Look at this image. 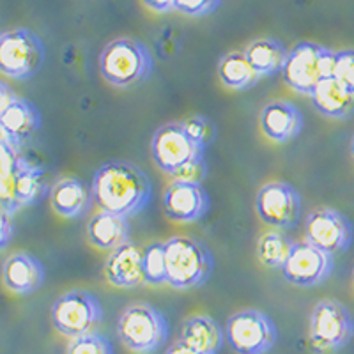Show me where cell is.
<instances>
[{
    "label": "cell",
    "instance_id": "cell-33",
    "mask_svg": "<svg viewBox=\"0 0 354 354\" xmlns=\"http://www.w3.org/2000/svg\"><path fill=\"white\" fill-rule=\"evenodd\" d=\"M15 236V221L11 214L0 211V248H8L9 241Z\"/></svg>",
    "mask_w": 354,
    "mask_h": 354
},
{
    "label": "cell",
    "instance_id": "cell-24",
    "mask_svg": "<svg viewBox=\"0 0 354 354\" xmlns=\"http://www.w3.org/2000/svg\"><path fill=\"white\" fill-rule=\"evenodd\" d=\"M179 340L202 353L218 354L225 342V330L209 315L197 314L183 322Z\"/></svg>",
    "mask_w": 354,
    "mask_h": 354
},
{
    "label": "cell",
    "instance_id": "cell-15",
    "mask_svg": "<svg viewBox=\"0 0 354 354\" xmlns=\"http://www.w3.org/2000/svg\"><path fill=\"white\" fill-rule=\"evenodd\" d=\"M163 213L176 223H195L211 207L209 194L202 185L172 181L163 192Z\"/></svg>",
    "mask_w": 354,
    "mask_h": 354
},
{
    "label": "cell",
    "instance_id": "cell-35",
    "mask_svg": "<svg viewBox=\"0 0 354 354\" xmlns=\"http://www.w3.org/2000/svg\"><path fill=\"white\" fill-rule=\"evenodd\" d=\"M165 354H209V353H202V351L195 349V347L188 346V344L181 342V340H177V342H174L172 346L167 349Z\"/></svg>",
    "mask_w": 354,
    "mask_h": 354
},
{
    "label": "cell",
    "instance_id": "cell-22",
    "mask_svg": "<svg viewBox=\"0 0 354 354\" xmlns=\"http://www.w3.org/2000/svg\"><path fill=\"white\" fill-rule=\"evenodd\" d=\"M310 97L314 109L328 119L346 121L354 115V94L335 77L322 80Z\"/></svg>",
    "mask_w": 354,
    "mask_h": 354
},
{
    "label": "cell",
    "instance_id": "cell-29",
    "mask_svg": "<svg viewBox=\"0 0 354 354\" xmlns=\"http://www.w3.org/2000/svg\"><path fill=\"white\" fill-rule=\"evenodd\" d=\"M66 354H113V347L105 335L94 331L69 340Z\"/></svg>",
    "mask_w": 354,
    "mask_h": 354
},
{
    "label": "cell",
    "instance_id": "cell-10",
    "mask_svg": "<svg viewBox=\"0 0 354 354\" xmlns=\"http://www.w3.org/2000/svg\"><path fill=\"white\" fill-rule=\"evenodd\" d=\"M225 338L236 354H268L277 344L278 331L270 315L245 308L227 319Z\"/></svg>",
    "mask_w": 354,
    "mask_h": 354
},
{
    "label": "cell",
    "instance_id": "cell-3",
    "mask_svg": "<svg viewBox=\"0 0 354 354\" xmlns=\"http://www.w3.org/2000/svg\"><path fill=\"white\" fill-rule=\"evenodd\" d=\"M97 66L106 84L126 88L149 80L154 71V59L142 41L135 37H117L100 53Z\"/></svg>",
    "mask_w": 354,
    "mask_h": 354
},
{
    "label": "cell",
    "instance_id": "cell-6",
    "mask_svg": "<svg viewBox=\"0 0 354 354\" xmlns=\"http://www.w3.org/2000/svg\"><path fill=\"white\" fill-rule=\"evenodd\" d=\"M117 337L131 353L151 354L167 342L169 322L156 306L149 303H133L119 315Z\"/></svg>",
    "mask_w": 354,
    "mask_h": 354
},
{
    "label": "cell",
    "instance_id": "cell-17",
    "mask_svg": "<svg viewBox=\"0 0 354 354\" xmlns=\"http://www.w3.org/2000/svg\"><path fill=\"white\" fill-rule=\"evenodd\" d=\"M105 277L110 286L119 289H138L145 283L144 248L128 241L109 255L105 262Z\"/></svg>",
    "mask_w": 354,
    "mask_h": 354
},
{
    "label": "cell",
    "instance_id": "cell-25",
    "mask_svg": "<svg viewBox=\"0 0 354 354\" xmlns=\"http://www.w3.org/2000/svg\"><path fill=\"white\" fill-rule=\"evenodd\" d=\"M218 77L230 91H250L261 78L248 64L243 52H229L218 61Z\"/></svg>",
    "mask_w": 354,
    "mask_h": 354
},
{
    "label": "cell",
    "instance_id": "cell-37",
    "mask_svg": "<svg viewBox=\"0 0 354 354\" xmlns=\"http://www.w3.org/2000/svg\"><path fill=\"white\" fill-rule=\"evenodd\" d=\"M349 149H351V156H353V161H354V135H353V138H351Z\"/></svg>",
    "mask_w": 354,
    "mask_h": 354
},
{
    "label": "cell",
    "instance_id": "cell-21",
    "mask_svg": "<svg viewBox=\"0 0 354 354\" xmlns=\"http://www.w3.org/2000/svg\"><path fill=\"white\" fill-rule=\"evenodd\" d=\"M131 236V225L126 216L100 211L87 223V239L97 250L113 252L126 245Z\"/></svg>",
    "mask_w": 354,
    "mask_h": 354
},
{
    "label": "cell",
    "instance_id": "cell-34",
    "mask_svg": "<svg viewBox=\"0 0 354 354\" xmlns=\"http://www.w3.org/2000/svg\"><path fill=\"white\" fill-rule=\"evenodd\" d=\"M145 8L154 12H170L176 11V0H142Z\"/></svg>",
    "mask_w": 354,
    "mask_h": 354
},
{
    "label": "cell",
    "instance_id": "cell-12",
    "mask_svg": "<svg viewBox=\"0 0 354 354\" xmlns=\"http://www.w3.org/2000/svg\"><path fill=\"white\" fill-rule=\"evenodd\" d=\"M151 154L158 169L170 176L189 161L204 158L205 151L192 140L181 122H167L154 131Z\"/></svg>",
    "mask_w": 354,
    "mask_h": 354
},
{
    "label": "cell",
    "instance_id": "cell-4",
    "mask_svg": "<svg viewBox=\"0 0 354 354\" xmlns=\"http://www.w3.org/2000/svg\"><path fill=\"white\" fill-rule=\"evenodd\" d=\"M167 283L177 290L204 286L214 271V257L202 241L189 236H174L165 241Z\"/></svg>",
    "mask_w": 354,
    "mask_h": 354
},
{
    "label": "cell",
    "instance_id": "cell-1",
    "mask_svg": "<svg viewBox=\"0 0 354 354\" xmlns=\"http://www.w3.org/2000/svg\"><path fill=\"white\" fill-rule=\"evenodd\" d=\"M94 204L100 211L131 218L147 209L153 198V183L138 165L126 160H110L94 172Z\"/></svg>",
    "mask_w": 354,
    "mask_h": 354
},
{
    "label": "cell",
    "instance_id": "cell-9",
    "mask_svg": "<svg viewBox=\"0 0 354 354\" xmlns=\"http://www.w3.org/2000/svg\"><path fill=\"white\" fill-rule=\"evenodd\" d=\"M44 59V43L30 28H9L0 36V71L11 80H32L43 68Z\"/></svg>",
    "mask_w": 354,
    "mask_h": 354
},
{
    "label": "cell",
    "instance_id": "cell-7",
    "mask_svg": "<svg viewBox=\"0 0 354 354\" xmlns=\"http://www.w3.org/2000/svg\"><path fill=\"white\" fill-rule=\"evenodd\" d=\"M354 337V319L338 299H321L308 319V347L312 354H337Z\"/></svg>",
    "mask_w": 354,
    "mask_h": 354
},
{
    "label": "cell",
    "instance_id": "cell-8",
    "mask_svg": "<svg viewBox=\"0 0 354 354\" xmlns=\"http://www.w3.org/2000/svg\"><path fill=\"white\" fill-rule=\"evenodd\" d=\"M103 317L105 310L100 298L87 289H71L61 294L50 310L53 328L69 340L94 333Z\"/></svg>",
    "mask_w": 354,
    "mask_h": 354
},
{
    "label": "cell",
    "instance_id": "cell-2",
    "mask_svg": "<svg viewBox=\"0 0 354 354\" xmlns=\"http://www.w3.org/2000/svg\"><path fill=\"white\" fill-rule=\"evenodd\" d=\"M2 147V172H0V211L15 214L28 205H36L48 194V183L43 167L20 156L6 142Z\"/></svg>",
    "mask_w": 354,
    "mask_h": 354
},
{
    "label": "cell",
    "instance_id": "cell-36",
    "mask_svg": "<svg viewBox=\"0 0 354 354\" xmlns=\"http://www.w3.org/2000/svg\"><path fill=\"white\" fill-rule=\"evenodd\" d=\"M15 96H17V93H15L6 82H2V84H0V109L8 106Z\"/></svg>",
    "mask_w": 354,
    "mask_h": 354
},
{
    "label": "cell",
    "instance_id": "cell-28",
    "mask_svg": "<svg viewBox=\"0 0 354 354\" xmlns=\"http://www.w3.org/2000/svg\"><path fill=\"white\" fill-rule=\"evenodd\" d=\"M181 124L183 128L186 129V133L192 137V140L204 151L207 149V147L214 142V138H216V124L211 121L209 117L197 113V115L186 117L185 121H181Z\"/></svg>",
    "mask_w": 354,
    "mask_h": 354
},
{
    "label": "cell",
    "instance_id": "cell-13",
    "mask_svg": "<svg viewBox=\"0 0 354 354\" xmlns=\"http://www.w3.org/2000/svg\"><path fill=\"white\" fill-rule=\"evenodd\" d=\"M353 236L351 221L333 207H319L305 220V241L333 257L349 250Z\"/></svg>",
    "mask_w": 354,
    "mask_h": 354
},
{
    "label": "cell",
    "instance_id": "cell-18",
    "mask_svg": "<svg viewBox=\"0 0 354 354\" xmlns=\"http://www.w3.org/2000/svg\"><path fill=\"white\" fill-rule=\"evenodd\" d=\"M262 133L277 144H286L303 131V113L298 106L286 100L270 101L259 115Z\"/></svg>",
    "mask_w": 354,
    "mask_h": 354
},
{
    "label": "cell",
    "instance_id": "cell-19",
    "mask_svg": "<svg viewBox=\"0 0 354 354\" xmlns=\"http://www.w3.org/2000/svg\"><path fill=\"white\" fill-rule=\"evenodd\" d=\"M46 278V270L41 264L39 259L27 252H17V254L6 257L2 264V282L8 290L20 296H28L39 290Z\"/></svg>",
    "mask_w": 354,
    "mask_h": 354
},
{
    "label": "cell",
    "instance_id": "cell-14",
    "mask_svg": "<svg viewBox=\"0 0 354 354\" xmlns=\"http://www.w3.org/2000/svg\"><path fill=\"white\" fill-rule=\"evenodd\" d=\"M335 268L333 255L315 248L308 241H294L289 259L282 268L283 278L301 289H314L331 277Z\"/></svg>",
    "mask_w": 354,
    "mask_h": 354
},
{
    "label": "cell",
    "instance_id": "cell-27",
    "mask_svg": "<svg viewBox=\"0 0 354 354\" xmlns=\"http://www.w3.org/2000/svg\"><path fill=\"white\" fill-rule=\"evenodd\" d=\"M144 274L147 286L167 283V250L165 243L154 241L144 246Z\"/></svg>",
    "mask_w": 354,
    "mask_h": 354
},
{
    "label": "cell",
    "instance_id": "cell-26",
    "mask_svg": "<svg viewBox=\"0 0 354 354\" xmlns=\"http://www.w3.org/2000/svg\"><path fill=\"white\" fill-rule=\"evenodd\" d=\"M294 241L283 230H268L257 241V259L262 266L271 270H282L289 259Z\"/></svg>",
    "mask_w": 354,
    "mask_h": 354
},
{
    "label": "cell",
    "instance_id": "cell-20",
    "mask_svg": "<svg viewBox=\"0 0 354 354\" xmlns=\"http://www.w3.org/2000/svg\"><path fill=\"white\" fill-rule=\"evenodd\" d=\"M52 209L66 220H80L94 204L93 188L78 177H62L50 189Z\"/></svg>",
    "mask_w": 354,
    "mask_h": 354
},
{
    "label": "cell",
    "instance_id": "cell-31",
    "mask_svg": "<svg viewBox=\"0 0 354 354\" xmlns=\"http://www.w3.org/2000/svg\"><path fill=\"white\" fill-rule=\"evenodd\" d=\"M223 0H176V11L186 17L202 18L216 11Z\"/></svg>",
    "mask_w": 354,
    "mask_h": 354
},
{
    "label": "cell",
    "instance_id": "cell-38",
    "mask_svg": "<svg viewBox=\"0 0 354 354\" xmlns=\"http://www.w3.org/2000/svg\"><path fill=\"white\" fill-rule=\"evenodd\" d=\"M353 286H354V270H353Z\"/></svg>",
    "mask_w": 354,
    "mask_h": 354
},
{
    "label": "cell",
    "instance_id": "cell-16",
    "mask_svg": "<svg viewBox=\"0 0 354 354\" xmlns=\"http://www.w3.org/2000/svg\"><path fill=\"white\" fill-rule=\"evenodd\" d=\"M39 128L41 113L32 101L17 94L8 106L0 109V142H6L18 153L28 140L36 137Z\"/></svg>",
    "mask_w": 354,
    "mask_h": 354
},
{
    "label": "cell",
    "instance_id": "cell-5",
    "mask_svg": "<svg viewBox=\"0 0 354 354\" xmlns=\"http://www.w3.org/2000/svg\"><path fill=\"white\" fill-rule=\"evenodd\" d=\"M337 71V52L317 43L301 41L289 50L282 78L289 88L303 96H312L317 85L333 78Z\"/></svg>",
    "mask_w": 354,
    "mask_h": 354
},
{
    "label": "cell",
    "instance_id": "cell-32",
    "mask_svg": "<svg viewBox=\"0 0 354 354\" xmlns=\"http://www.w3.org/2000/svg\"><path fill=\"white\" fill-rule=\"evenodd\" d=\"M335 78L346 85L354 94V50H342L337 52V71Z\"/></svg>",
    "mask_w": 354,
    "mask_h": 354
},
{
    "label": "cell",
    "instance_id": "cell-23",
    "mask_svg": "<svg viewBox=\"0 0 354 354\" xmlns=\"http://www.w3.org/2000/svg\"><path fill=\"white\" fill-rule=\"evenodd\" d=\"M243 53L259 78H270L282 73L289 48L274 37H261L246 44Z\"/></svg>",
    "mask_w": 354,
    "mask_h": 354
},
{
    "label": "cell",
    "instance_id": "cell-11",
    "mask_svg": "<svg viewBox=\"0 0 354 354\" xmlns=\"http://www.w3.org/2000/svg\"><path fill=\"white\" fill-rule=\"evenodd\" d=\"M255 211L262 223L271 229L289 230L298 225L301 218V197L289 183H266L255 197Z\"/></svg>",
    "mask_w": 354,
    "mask_h": 354
},
{
    "label": "cell",
    "instance_id": "cell-30",
    "mask_svg": "<svg viewBox=\"0 0 354 354\" xmlns=\"http://www.w3.org/2000/svg\"><path fill=\"white\" fill-rule=\"evenodd\" d=\"M172 181L179 183H192V185H202L207 177V165H205V158H197V160L189 161L181 169L170 174Z\"/></svg>",
    "mask_w": 354,
    "mask_h": 354
}]
</instances>
